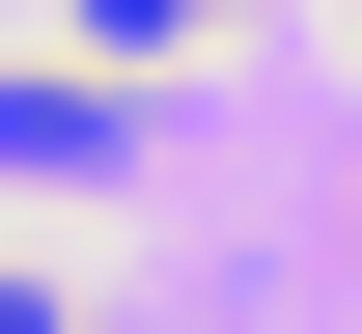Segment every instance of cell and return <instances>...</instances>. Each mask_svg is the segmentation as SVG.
<instances>
[{"mask_svg": "<svg viewBox=\"0 0 362 334\" xmlns=\"http://www.w3.org/2000/svg\"><path fill=\"white\" fill-rule=\"evenodd\" d=\"M84 140H112V84H84V56H28V84H0V167L56 195V167H84Z\"/></svg>", "mask_w": 362, "mask_h": 334, "instance_id": "obj_1", "label": "cell"}, {"mask_svg": "<svg viewBox=\"0 0 362 334\" xmlns=\"http://www.w3.org/2000/svg\"><path fill=\"white\" fill-rule=\"evenodd\" d=\"M0 334H56V279H0Z\"/></svg>", "mask_w": 362, "mask_h": 334, "instance_id": "obj_3", "label": "cell"}, {"mask_svg": "<svg viewBox=\"0 0 362 334\" xmlns=\"http://www.w3.org/2000/svg\"><path fill=\"white\" fill-rule=\"evenodd\" d=\"M168 28H195V0H84V56H168Z\"/></svg>", "mask_w": 362, "mask_h": 334, "instance_id": "obj_2", "label": "cell"}]
</instances>
